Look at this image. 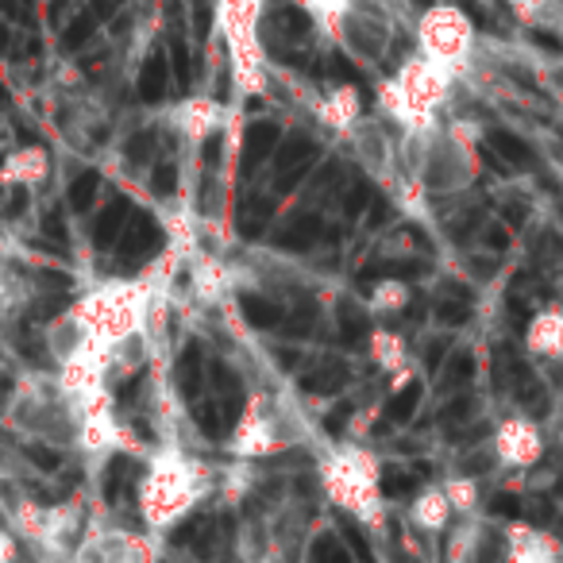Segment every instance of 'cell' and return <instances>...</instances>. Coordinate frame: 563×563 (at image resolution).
<instances>
[{"mask_svg":"<svg viewBox=\"0 0 563 563\" xmlns=\"http://www.w3.org/2000/svg\"><path fill=\"white\" fill-rule=\"evenodd\" d=\"M340 332H344V340L360 344V340L367 336V317H363L360 309L344 306V309H340Z\"/></svg>","mask_w":563,"mask_h":563,"instance_id":"6","label":"cell"},{"mask_svg":"<svg viewBox=\"0 0 563 563\" xmlns=\"http://www.w3.org/2000/svg\"><path fill=\"white\" fill-rule=\"evenodd\" d=\"M490 147L498 151V155L506 158V163H514V166H529L532 163V151L525 147V143L517 140V135H509V132H494L490 135Z\"/></svg>","mask_w":563,"mask_h":563,"instance_id":"5","label":"cell"},{"mask_svg":"<svg viewBox=\"0 0 563 563\" xmlns=\"http://www.w3.org/2000/svg\"><path fill=\"white\" fill-rule=\"evenodd\" d=\"M313 555H332V560H344V552H340L336 544H332V537H324V540H317V548H313Z\"/></svg>","mask_w":563,"mask_h":563,"instance_id":"13","label":"cell"},{"mask_svg":"<svg viewBox=\"0 0 563 563\" xmlns=\"http://www.w3.org/2000/svg\"><path fill=\"white\" fill-rule=\"evenodd\" d=\"M313 240H321V220H317V217H301V220H294V224L278 235L282 247H294V251L309 247V243H313Z\"/></svg>","mask_w":563,"mask_h":563,"instance_id":"3","label":"cell"},{"mask_svg":"<svg viewBox=\"0 0 563 563\" xmlns=\"http://www.w3.org/2000/svg\"><path fill=\"white\" fill-rule=\"evenodd\" d=\"M471 371H475V363H471V355H460V360L452 363V367H448V386H463L471 378Z\"/></svg>","mask_w":563,"mask_h":563,"instance_id":"9","label":"cell"},{"mask_svg":"<svg viewBox=\"0 0 563 563\" xmlns=\"http://www.w3.org/2000/svg\"><path fill=\"white\" fill-rule=\"evenodd\" d=\"M0 560H16V540L4 529H0Z\"/></svg>","mask_w":563,"mask_h":563,"instance_id":"12","label":"cell"},{"mask_svg":"<svg viewBox=\"0 0 563 563\" xmlns=\"http://www.w3.org/2000/svg\"><path fill=\"white\" fill-rule=\"evenodd\" d=\"M274 143H278V128L266 124V120H263V124H251L247 140H243V174L255 170V166L274 151Z\"/></svg>","mask_w":563,"mask_h":563,"instance_id":"2","label":"cell"},{"mask_svg":"<svg viewBox=\"0 0 563 563\" xmlns=\"http://www.w3.org/2000/svg\"><path fill=\"white\" fill-rule=\"evenodd\" d=\"M243 313H247V321L255 324V329H274V324L282 321V309L266 298H255V294L243 298Z\"/></svg>","mask_w":563,"mask_h":563,"instance_id":"4","label":"cell"},{"mask_svg":"<svg viewBox=\"0 0 563 563\" xmlns=\"http://www.w3.org/2000/svg\"><path fill=\"white\" fill-rule=\"evenodd\" d=\"M406 490H413V475L409 478H386L383 483V494H406Z\"/></svg>","mask_w":563,"mask_h":563,"instance_id":"11","label":"cell"},{"mask_svg":"<svg viewBox=\"0 0 563 563\" xmlns=\"http://www.w3.org/2000/svg\"><path fill=\"white\" fill-rule=\"evenodd\" d=\"M417 401H421V386L413 383L390 401V417H394V421H409V417H413V409H417Z\"/></svg>","mask_w":563,"mask_h":563,"instance_id":"7","label":"cell"},{"mask_svg":"<svg viewBox=\"0 0 563 563\" xmlns=\"http://www.w3.org/2000/svg\"><path fill=\"white\" fill-rule=\"evenodd\" d=\"M367 201H371V189H367V181H360V186L347 194V217H355Z\"/></svg>","mask_w":563,"mask_h":563,"instance_id":"10","label":"cell"},{"mask_svg":"<svg viewBox=\"0 0 563 563\" xmlns=\"http://www.w3.org/2000/svg\"><path fill=\"white\" fill-rule=\"evenodd\" d=\"M467 298H460V301H440V309H437V317L440 321H448V324H463L467 321Z\"/></svg>","mask_w":563,"mask_h":563,"instance_id":"8","label":"cell"},{"mask_svg":"<svg viewBox=\"0 0 563 563\" xmlns=\"http://www.w3.org/2000/svg\"><path fill=\"white\" fill-rule=\"evenodd\" d=\"M51 174V155L40 143H27L16 147L4 163H0V186L4 189H35L43 186Z\"/></svg>","mask_w":563,"mask_h":563,"instance_id":"1","label":"cell"}]
</instances>
